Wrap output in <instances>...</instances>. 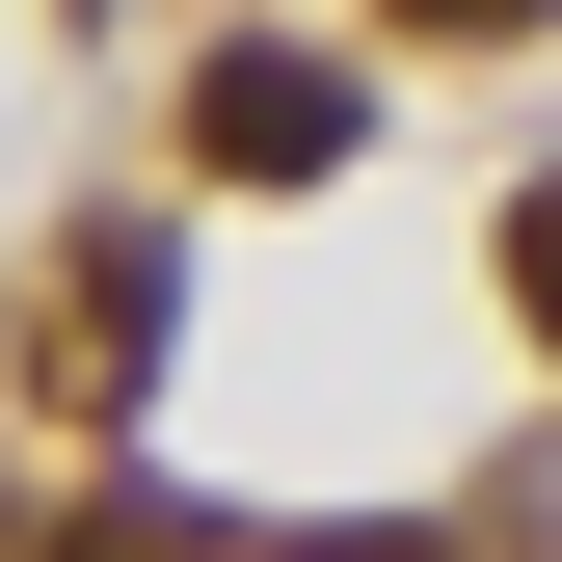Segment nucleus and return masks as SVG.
I'll use <instances>...</instances> for the list:
<instances>
[{"label": "nucleus", "instance_id": "obj_6", "mask_svg": "<svg viewBox=\"0 0 562 562\" xmlns=\"http://www.w3.org/2000/svg\"><path fill=\"white\" fill-rule=\"evenodd\" d=\"M268 562H456V536H268Z\"/></svg>", "mask_w": 562, "mask_h": 562}, {"label": "nucleus", "instance_id": "obj_1", "mask_svg": "<svg viewBox=\"0 0 562 562\" xmlns=\"http://www.w3.org/2000/svg\"><path fill=\"white\" fill-rule=\"evenodd\" d=\"M348 134H375V81H348V54H295V27H241L215 81H188V161H215V188H322Z\"/></svg>", "mask_w": 562, "mask_h": 562}, {"label": "nucleus", "instance_id": "obj_4", "mask_svg": "<svg viewBox=\"0 0 562 562\" xmlns=\"http://www.w3.org/2000/svg\"><path fill=\"white\" fill-rule=\"evenodd\" d=\"M509 322L562 348V188H509Z\"/></svg>", "mask_w": 562, "mask_h": 562}, {"label": "nucleus", "instance_id": "obj_3", "mask_svg": "<svg viewBox=\"0 0 562 562\" xmlns=\"http://www.w3.org/2000/svg\"><path fill=\"white\" fill-rule=\"evenodd\" d=\"M54 562H241V536H215V509H161V482H108V509L54 536Z\"/></svg>", "mask_w": 562, "mask_h": 562}, {"label": "nucleus", "instance_id": "obj_2", "mask_svg": "<svg viewBox=\"0 0 562 562\" xmlns=\"http://www.w3.org/2000/svg\"><path fill=\"white\" fill-rule=\"evenodd\" d=\"M161 295H188L161 241H81V268H54V402H81V429H134V375H161Z\"/></svg>", "mask_w": 562, "mask_h": 562}, {"label": "nucleus", "instance_id": "obj_5", "mask_svg": "<svg viewBox=\"0 0 562 562\" xmlns=\"http://www.w3.org/2000/svg\"><path fill=\"white\" fill-rule=\"evenodd\" d=\"M375 27H429V54H509V27H562V0H375Z\"/></svg>", "mask_w": 562, "mask_h": 562}]
</instances>
